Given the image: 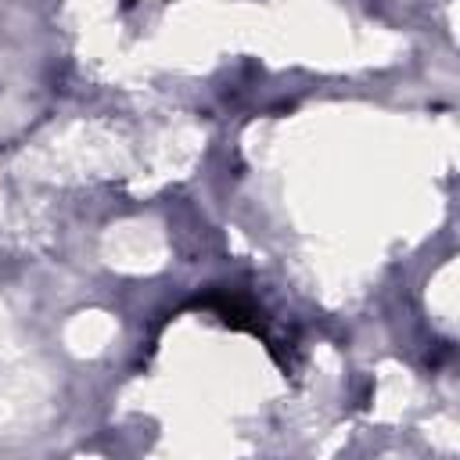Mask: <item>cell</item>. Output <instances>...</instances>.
Here are the masks:
<instances>
[{
    "label": "cell",
    "mask_w": 460,
    "mask_h": 460,
    "mask_svg": "<svg viewBox=\"0 0 460 460\" xmlns=\"http://www.w3.org/2000/svg\"><path fill=\"white\" fill-rule=\"evenodd\" d=\"M194 309H208V313H216L226 327H234V331H248V334H255V338H262L266 341V349L273 352V334L266 331V320H262V309L252 302V298H244V295H237V291H208V295H198L194 302H190Z\"/></svg>",
    "instance_id": "obj_1"
},
{
    "label": "cell",
    "mask_w": 460,
    "mask_h": 460,
    "mask_svg": "<svg viewBox=\"0 0 460 460\" xmlns=\"http://www.w3.org/2000/svg\"><path fill=\"white\" fill-rule=\"evenodd\" d=\"M129 4H133V0H129Z\"/></svg>",
    "instance_id": "obj_2"
}]
</instances>
